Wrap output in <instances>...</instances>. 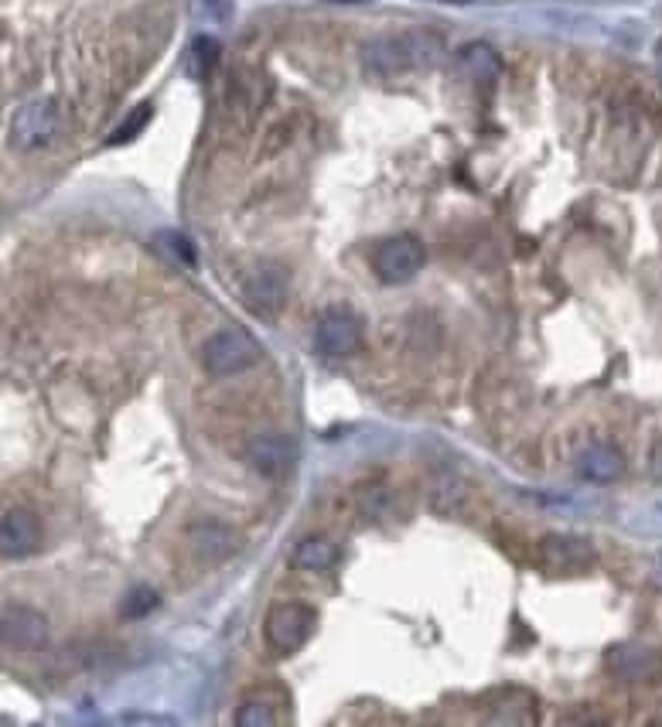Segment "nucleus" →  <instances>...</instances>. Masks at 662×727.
Here are the masks:
<instances>
[{
	"instance_id": "9b49d317",
	"label": "nucleus",
	"mask_w": 662,
	"mask_h": 727,
	"mask_svg": "<svg viewBox=\"0 0 662 727\" xmlns=\"http://www.w3.org/2000/svg\"><path fill=\"white\" fill-rule=\"evenodd\" d=\"M604 666H608L611 673L618 676V680L639 683V680H652V676H659L662 659H659L656 649L635 646V642H628V646L608 649V656H604Z\"/></svg>"
},
{
	"instance_id": "6ab92c4d",
	"label": "nucleus",
	"mask_w": 662,
	"mask_h": 727,
	"mask_svg": "<svg viewBox=\"0 0 662 727\" xmlns=\"http://www.w3.org/2000/svg\"><path fill=\"white\" fill-rule=\"evenodd\" d=\"M465 499V482L458 475H441L434 482V509L437 512H454Z\"/></svg>"
},
{
	"instance_id": "39448f33",
	"label": "nucleus",
	"mask_w": 662,
	"mask_h": 727,
	"mask_svg": "<svg viewBox=\"0 0 662 727\" xmlns=\"http://www.w3.org/2000/svg\"><path fill=\"white\" fill-rule=\"evenodd\" d=\"M424 260H427V253L417 236H393L376 246V253H372V270H376L379 280H386V284H407V280L420 274Z\"/></svg>"
},
{
	"instance_id": "dca6fc26",
	"label": "nucleus",
	"mask_w": 662,
	"mask_h": 727,
	"mask_svg": "<svg viewBox=\"0 0 662 727\" xmlns=\"http://www.w3.org/2000/svg\"><path fill=\"white\" fill-rule=\"evenodd\" d=\"M338 543L328 536H304L301 543L291 550V567L294 570H311V574H325L338 564Z\"/></svg>"
},
{
	"instance_id": "4468645a",
	"label": "nucleus",
	"mask_w": 662,
	"mask_h": 727,
	"mask_svg": "<svg viewBox=\"0 0 662 727\" xmlns=\"http://www.w3.org/2000/svg\"><path fill=\"white\" fill-rule=\"evenodd\" d=\"M625 472V458H622V451L618 448H611V444H591V448H584L581 454V475L587 478V482H594V485H608V482H615V478H622Z\"/></svg>"
},
{
	"instance_id": "a211bd4d",
	"label": "nucleus",
	"mask_w": 662,
	"mask_h": 727,
	"mask_svg": "<svg viewBox=\"0 0 662 727\" xmlns=\"http://www.w3.org/2000/svg\"><path fill=\"white\" fill-rule=\"evenodd\" d=\"M154 120V106L151 103H140L134 110L123 117V123H117V130H113L110 137H106V144L110 147H120V144H130V140H137L140 134L147 130V123Z\"/></svg>"
},
{
	"instance_id": "ddd939ff",
	"label": "nucleus",
	"mask_w": 662,
	"mask_h": 727,
	"mask_svg": "<svg viewBox=\"0 0 662 727\" xmlns=\"http://www.w3.org/2000/svg\"><path fill=\"white\" fill-rule=\"evenodd\" d=\"M188 543H192L195 557L205 560V564H219V560H226L229 553L236 547V533L229 530L226 523H215V519H205V523H198L188 530Z\"/></svg>"
},
{
	"instance_id": "f257e3e1",
	"label": "nucleus",
	"mask_w": 662,
	"mask_h": 727,
	"mask_svg": "<svg viewBox=\"0 0 662 727\" xmlns=\"http://www.w3.org/2000/svg\"><path fill=\"white\" fill-rule=\"evenodd\" d=\"M444 52V41L427 28H410L400 35H383L362 48V65L376 79H396L407 72L434 69Z\"/></svg>"
},
{
	"instance_id": "423d86ee",
	"label": "nucleus",
	"mask_w": 662,
	"mask_h": 727,
	"mask_svg": "<svg viewBox=\"0 0 662 727\" xmlns=\"http://www.w3.org/2000/svg\"><path fill=\"white\" fill-rule=\"evenodd\" d=\"M0 639H4L7 649L38 652V649L48 646V639H52V629H48V618L41 615L38 608L18 605V601H7V605H4V618H0Z\"/></svg>"
},
{
	"instance_id": "5701e85b",
	"label": "nucleus",
	"mask_w": 662,
	"mask_h": 727,
	"mask_svg": "<svg viewBox=\"0 0 662 727\" xmlns=\"http://www.w3.org/2000/svg\"><path fill=\"white\" fill-rule=\"evenodd\" d=\"M649 472H652V478H656V482H662V441L649 454Z\"/></svg>"
},
{
	"instance_id": "7ed1b4c3",
	"label": "nucleus",
	"mask_w": 662,
	"mask_h": 727,
	"mask_svg": "<svg viewBox=\"0 0 662 727\" xmlns=\"http://www.w3.org/2000/svg\"><path fill=\"white\" fill-rule=\"evenodd\" d=\"M318 615L314 608L301 605V601H280L267 611V622H263V639L273 652L280 656H291V652L308 646V639L314 635Z\"/></svg>"
},
{
	"instance_id": "9d476101",
	"label": "nucleus",
	"mask_w": 662,
	"mask_h": 727,
	"mask_svg": "<svg viewBox=\"0 0 662 727\" xmlns=\"http://www.w3.org/2000/svg\"><path fill=\"white\" fill-rule=\"evenodd\" d=\"M294 441L287 434H277V431H267V434H256L250 441V448H246V458H250V465L256 468L260 475H280L287 472V468L294 465Z\"/></svg>"
},
{
	"instance_id": "a878e982",
	"label": "nucleus",
	"mask_w": 662,
	"mask_h": 727,
	"mask_svg": "<svg viewBox=\"0 0 662 727\" xmlns=\"http://www.w3.org/2000/svg\"><path fill=\"white\" fill-rule=\"evenodd\" d=\"M454 4H468V0H454Z\"/></svg>"
},
{
	"instance_id": "20e7f679",
	"label": "nucleus",
	"mask_w": 662,
	"mask_h": 727,
	"mask_svg": "<svg viewBox=\"0 0 662 727\" xmlns=\"http://www.w3.org/2000/svg\"><path fill=\"white\" fill-rule=\"evenodd\" d=\"M59 103L52 96L31 99V103L18 106V113L11 117V144L18 151H38V147L52 144L55 134H59Z\"/></svg>"
},
{
	"instance_id": "393cba45",
	"label": "nucleus",
	"mask_w": 662,
	"mask_h": 727,
	"mask_svg": "<svg viewBox=\"0 0 662 727\" xmlns=\"http://www.w3.org/2000/svg\"><path fill=\"white\" fill-rule=\"evenodd\" d=\"M345 4H362V0H345Z\"/></svg>"
},
{
	"instance_id": "412c9836",
	"label": "nucleus",
	"mask_w": 662,
	"mask_h": 727,
	"mask_svg": "<svg viewBox=\"0 0 662 727\" xmlns=\"http://www.w3.org/2000/svg\"><path fill=\"white\" fill-rule=\"evenodd\" d=\"M192 52H195L198 65H202V72H209L212 65L219 62V41H215V38H209V35H202V38H195Z\"/></svg>"
},
{
	"instance_id": "b1692460",
	"label": "nucleus",
	"mask_w": 662,
	"mask_h": 727,
	"mask_svg": "<svg viewBox=\"0 0 662 727\" xmlns=\"http://www.w3.org/2000/svg\"><path fill=\"white\" fill-rule=\"evenodd\" d=\"M205 4L215 7V14H219V18H226V14L233 11V4H229V0H205Z\"/></svg>"
},
{
	"instance_id": "f3484780",
	"label": "nucleus",
	"mask_w": 662,
	"mask_h": 727,
	"mask_svg": "<svg viewBox=\"0 0 662 727\" xmlns=\"http://www.w3.org/2000/svg\"><path fill=\"white\" fill-rule=\"evenodd\" d=\"M284 714L273 704L270 690H260L256 697H246L236 710V724L239 727H267V724H280Z\"/></svg>"
},
{
	"instance_id": "f03ea898",
	"label": "nucleus",
	"mask_w": 662,
	"mask_h": 727,
	"mask_svg": "<svg viewBox=\"0 0 662 727\" xmlns=\"http://www.w3.org/2000/svg\"><path fill=\"white\" fill-rule=\"evenodd\" d=\"M256 359H260V342L250 332H243V328H219L202 345V366L215 379L243 373Z\"/></svg>"
},
{
	"instance_id": "0eeeda50",
	"label": "nucleus",
	"mask_w": 662,
	"mask_h": 727,
	"mask_svg": "<svg viewBox=\"0 0 662 727\" xmlns=\"http://www.w3.org/2000/svg\"><path fill=\"white\" fill-rule=\"evenodd\" d=\"M540 564L550 574H581L594 564V547L587 536H570V533H550L540 543Z\"/></svg>"
},
{
	"instance_id": "f8f14e48",
	"label": "nucleus",
	"mask_w": 662,
	"mask_h": 727,
	"mask_svg": "<svg viewBox=\"0 0 662 727\" xmlns=\"http://www.w3.org/2000/svg\"><path fill=\"white\" fill-rule=\"evenodd\" d=\"M246 301L256 311H277L287 301V270L277 263H267L246 280Z\"/></svg>"
},
{
	"instance_id": "6e6552de",
	"label": "nucleus",
	"mask_w": 662,
	"mask_h": 727,
	"mask_svg": "<svg viewBox=\"0 0 662 727\" xmlns=\"http://www.w3.org/2000/svg\"><path fill=\"white\" fill-rule=\"evenodd\" d=\"M314 345L325 355H352L362 349V321L352 311H325L314 325Z\"/></svg>"
},
{
	"instance_id": "aec40b11",
	"label": "nucleus",
	"mask_w": 662,
	"mask_h": 727,
	"mask_svg": "<svg viewBox=\"0 0 662 727\" xmlns=\"http://www.w3.org/2000/svg\"><path fill=\"white\" fill-rule=\"evenodd\" d=\"M154 608H157V594L151 588H134L127 598H123L120 618H130V622H134V618H144L147 611H154Z\"/></svg>"
},
{
	"instance_id": "4be33fe9",
	"label": "nucleus",
	"mask_w": 662,
	"mask_h": 727,
	"mask_svg": "<svg viewBox=\"0 0 662 727\" xmlns=\"http://www.w3.org/2000/svg\"><path fill=\"white\" fill-rule=\"evenodd\" d=\"M161 239H164V243H168L175 253L185 256V263H192V260H195V253H192V246L185 243V236H171V233H168V236H161Z\"/></svg>"
},
{
	"instance_id": "1a4fd4ad",
	"label": "nucleus",
	"mask_w": 662,
	"mask_h": 727,
	"mask_svg": "<svg viewBox=\"0 0 662 727\" xmlns=\"http://www.w3.org/2000/svg\"><path fill=\"white\" fill-rule=\"evenodd\" d=\"M41 543V523L28 509H7L0 523V553L4 560H21L35 553Z\"/></svg>"
},
{
	"instance_id": "2eb2a0df",
	"label": "nucleus",
	"mask_w": 662,
	"mask_h": 727,
	"mask_svg": "<svg viewBox=\"0 0 662 727\" xmlns=\"http://www.w3.org/2000/svg\"><path fill=\"white\" fill-rule=\"evenodd\" d=\"M458 69L475 82H495L502 76V59L488 41H468L458 48Z\"/></svg>"
}]
</instances>
